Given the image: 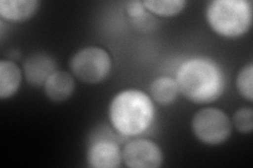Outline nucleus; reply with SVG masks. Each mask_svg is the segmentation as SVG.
<instances>
[{
  "instance_id": "nucleus-1",
  "label": "nucleus",
  "mask_w": 253,
  "mask_h": 168,
  "mask_svg": "<svg viewBox=\"0 0 253 168\" xmlns=\"http://www.w3.org/2000/svg\"><path fill=\"white\" fill-rule=\"evenodd\" d=\"M175 81L179 94L194 104L214 102L226 89V76L215 61L195 57L181 63Z\"/></svg>"
},
{
  "instance_id": "nucleus-2",
  "label": "nucleus",
  "mask_w": 253,
  "mask_h": 168,
  "mask_svg": "<svg viewBox=\"0 0 253 168\" xmlns=\"http://www.w3.org/2000/svg\"><path fill=\"white\" fill-rule=\"evenodd\" d=\"M154 117L152 99L140 90H124L114 96L109 105L111 124L118 134L126 137H135L147 132Z\"/></svg>"
},
{
  "instance_id": "nucleus-3",
  "label": "nucleus",
  "mask_w": 253,
  "mask_h": 168,
  "mask_svg": "<svg viewBox=\"0 0 253 168\" xmlns=\"http://www.w3.org/2000/svg\"><path fill=\"white\" fill-rule=\"evenodd\" d=\"M213 32L225 38H240L252 26V2L248 0H214L206 10Z\"/></svg>"
},
{
  "instance_id": "nucleus-4",
  "label": "nucleus",
  "mask_w": 253,
  "mask_h": 168,
  "mask_svg": "<svg viewBox=\"0 0 253 168\" xmlns=\"http://www.w3.org/2000/svg\"><path fill=\"white\" fill-rule=\"evenodd\" d=\"M192 133L195 138L206 145L216 146L225 143L232 133V122L219 108L206 107L193 116Z\"/></svg>"
},
{
  "instance_id": "nucleus-5",
  "label": "nucleus",
  "mask_w": 253,
  "mask_h": 168,
  "mask_svg": "<svg viewBox=\"0 0 253 168\" xmlns=\"http://www.w3.org/2000/svg\"><path fill=\"white\" fill-rule=\"evenodd\" d=\"M73 75L86 84H97L108 77L112 67L109 53L99 46H86L79 50L70 62Z\"/></svg>"
},
{
  "instance_id": "nucleus-6",
  "label": "nucleus",
  "mask_w": 253,
  "mask_h": 168,
  "mask_svg": "<svg viewBox=\"0 0 253 168\" xmlns=\"http://www.w3.org/2000/svg\"><path fill=\"white\" fill-rule=\"evenodd\" d=\"M123 161L130 168H157L164 163L162 148L149 139H134L122 150Z\"/></svg>"
},
{
  "instance_id": "nucleus-7",
  "label": "nucleus",
  "mask_w": 253,
  "mask_h": 168,
  "mask_svg": "<svg viewBox=\"0 0 253 168\" xmlns=\"http://www.w3.org/2000/svg\"><path fill=\"white\" fill-rule=\"evenodd\" d=\"M123 161L118 144L108 139L93 142L86 153V162L93 168H116Z\"/></svg>"
},
{
  "instance_id": "nucleus-8",
  "label": "nucleus",
  "mask_w": 253,
  "mask_h": 168,
  "mask_svg": "<svg viewBox=\"0 0 253 168\" xmlns=\"http://www.w3.org/2000/svg\"><path fill=\"white\" fill-rule=\"evenodd\" d=\"M56 67V62L51 56L42 52L29 55L23 61V74L27 82L36 87L43 86L46 79L57 70Z\"/></svg>"
},
{
  "instance_id": "nucleus-9",
  "label": "nucleus",
  "mask_w": 253,
  "mask_h": 168,
  "mask_svg": "<svg viewBox=\"0 0 253 168\" xmlns=\"http://www.w3.org/2000/svg\"><path fill=\"white\" fill-rule=\"evenodd\" d=\"M46 98L55 103L65 102L71 98L75 90L74 78L65 70H55L43 85Z\"/></svg>"
},
{
  "instance_id": "nucleus-10",
  "label": "nucleus",
  "mask_w": 253,
  "mask_h": 168,
  "mask_svg": "<svg viewBox=\"0 0 253 168\" xmlns=\"http://www.w3.org/2000/svg\"><path fill=\"white\" fill-rule=\"evenodd\" d=\"M37 0H1L0 16L11 22H25L32 19L39 10Z\"/></svg>"
},
{
  "instance_id": "nucleus-11",
  "label": "nucleus",
  "mask_w": 253,
  "mask_h": 168,
  "mask_svg": "<svg viewBox=\"0 0 253 168\" xmlns=\"http://www.w3.org/2000/svg\"><path fill=\"white\" fill-rule=\"evenodd\" d=\"M22 81L20 67L11 60L0 62V98H11L18 92Z\"/></svg>"
},
{
  "instance_id": "nucleus-12",
  "label": "nucleus",
  "mask_w": 253,
  "mask_h": 168,
  "mask_svg": "<svg viewBox=\"0 0 253 168\" xmlns=\"http://www.w3.org/2000/svg\"><path fill=\"white\" fill-rule=\"evenodd\" d=\"M150 94L155 102L162 105L174 103L179 94L175 79L170 77H158L150 84Z\"/></svg>"
},
{
  "instance_id": "nucleus-13",
  "label": "nucleus",
  "mask_w": 253,
  "mask_h": 168,
  "mask_svg": "<svg viewBox=\"0 0 253 168\" xmlns=\"http://www.w3.org/2000/svg\"><path fill=\"white\" fill-rule=\"evenodd\" d=\"M146 7V10L151 12L158 16H164V17H171L179 14L185 9L187 4L183 0H147L142 1Z\"/></svg>"
},
{
  "instance_id": "nucleus-14",
  "label": "nucleus",
  "mask_w": 253,
  "mask_h": 168,
  "mask_svg": "<svg viewBox=\"0 0 253 168\" xmlns=\"http://www.w3.org/2000/svg\"><path fill=\"white\" fill-rule=\"evenodd\" d=\"M253 65L250 62L242 67L236 78V87L243 98L248 101L253 100Z\"/></svg>"
},
{
  "instance_id": "nucleus-15",
  "label": "nucleus",
  "mask_w": 253,
  "mask_h": 168,
  "mask_svg": "<svg viewBox=\"0 0 253 168\" xmlns=\"http://www.w3.org/2000/svg\"><path fill=\"white\" fill-rule=\"evenodd\" d=\"M232 126L242 134H250L253 130V109L252 107H242L237 109L231 120Z\"/></svg>"
},
{
  "instance_id": "nucleus-16",
  "label": "nucleus",
  "mask_w": 253,
  "mask_h": 168,
  "mask_svg": "<svg viewBox=\"0 0 253 168\" xmlns=\"http://www.w3.org/2000/svg\"><path fill=\"white\" fill-rule=\"evenodd\" d=\"M146 7L142 1H130L126 3V12L132 18H140L145 14Z\"/></svg>"
}]
</instances>
